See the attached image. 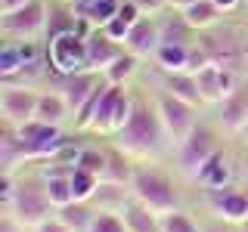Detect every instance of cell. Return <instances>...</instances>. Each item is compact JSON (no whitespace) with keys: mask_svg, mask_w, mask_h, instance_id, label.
I'll list each match as a JSON object with an SVG mask.
<instances>
[{"mask_svg":"<svg viewBox=\"0 0 248 232\" xmlns=\"http://www.w3.org/2000/svg\"><path fill=\"white\" fill-rule=\"evenodd\" d=\"M158 220H161V232H205V223H199L186 207L158 214Z\"/></svg>","mask_w":248,"mask_h":232,"instance_id":"obj_27","label":"cell"},{"mask_svg":"<svg viewBox=\"0 0 248 232\" xmlns=\"http://www.w3.org/2000/svg\"><path fill=\"white\" fill-rule=\"evenodd\" d=\"M118 214L127 223V232H161V220L152 207H146L140 198L127 195V201L118 207Z\"/></svg>","mask_w":248,"mask_h":232,"instance_id":"obj_18","label":"cell"},{"mask_svg":"<svg viewBox=\"0 0 248 232\" xmlns=\"http://www.w3.org/2000/svg\"><path fill=\"white\" fill-rule=\"evenodd\" d=\"M99 81H103V74H99V72H78V74H65V77L56 74V84H53V87L68 99L72 112H78V105L90 96L93 87H96Z\"/></svg>","mask_w":248,"mask_h":232,"instance_id":"obj_17","label":"cell"},{"mask_svg":"<svg viewBox=\"0 0 248 232\" xmlns=\"http://www.w3.org/2000/svg\"><path fill=\"white\" fill-rule=\"evenodd\" d=\"M143 15H161L168 13V0H134Z\"/></svg>","mask_w":248,"mask_h":232,"instance_id":"obj_32","label":"cell"},{"mask_svg":"<svg viewBox=\"0 0 248 232\" xmlns=\"http://www.w3.org/2000/svg\"><path fill=\"white\" fill-rule=\"evenodd\" d=\"M130 28H134V22H127V19H124L121 13L115 15V19H108L106 25H103V31H106L108 37H112V41H118V44H124V41H127Z\"/></svg>","mask_w":248,"mask_h":232,"instance_id":"obj_31","label":"cell"},{"mask_svg":"<svg viewBox=\"0 0 248 232\" xmlns=\"http://www.w3.org/2000/svg\"><path fill=\"white\" fill-rule=\"evenodd\" d=\"M192 183H196L202 192H214V189H223V186L236 183V167H232V158L227 155V149L217 152L214 158L199 170V176Z\"/></svg>","mask_w":248,"mask_h":232,"instance_id":"obj_14","label":"cell"},{"mask_svg":"<svg viewBox=\"0 0 248 232\" xmlns=\"http://www.w3.org/2000/svg\"><path fill=\"white\" fill-rule=\"evenodd\" d=\"M236 229H239V232H248V220L242 223V226H236Z\"/></svg>","mask_w":248,"mask_h":232,"instance_id":"obj_39","label":"cell"},{"mask_svg":"<svg viewBox=\"0 0 248 232\" xmlns=\"http://www.w3.org/2000/svg\"><path fill=\"white\" fill-rule=\"evenodd\" d=\"M34 118L44 121V124H53V127H72L75 112H72V105H68V99L62 96L56 87H50V90H44L41 96H37Z\"/></svg>","mask_w":248,"mask_h":232,"instance_id":"obj_16","label":"cell"},{"mask_svg":"<svg viewBox=\"0 0 248 232\" xmlns=\"http://www.w3.org/2000/svg\"><path fill=\"white\" fill-rule=\"evenodd\" d=\"M165 90L170 96L183 99V102L202 108L205 105V99H202V90H199V81L192 72H177V74H165Z\"/></svg>","mask_w":248,"mask_h":232,"instance_id":"obj_24","label":"cell"},{"mask_svg":"<svg viewBox=\"0 0 248 232\" xmlns=\"http://www.w3.org/2000/svg\"><path fill=\"white\" fill-rule=\"evenodd\" d=\"M196 81H199V90H202V99L205 105H217L227 99V90H223V68L220 65H205L202 72H196Z\"/></svg>","mask_w":248,"mask_h":232,"instance_id":"obj_25","label":"cell"},{"mask_svg":"<svg viewBox=\"0 0 248 232\" xmlns=\"http://www.w3.org/2000/svg\"><path fill=\"white\" fill-rule=\"evenodd\" d=\"M217 115H214V127L223 136H239L242 127L248 124V84H242L236 93H230L223 102H217Z\"/></svg>","mask_w":248,"mask_h":232,"instance_id":"obj_11","label":"cell"},{"mask_svg":"<svg viewBox=\"0 0 248 232\" xmlns=\"http://www.w3.org/2000/svg\"><path fill=\"white\" fill-rule=\"evenodd\" d=\"M214 3H217V10H220V13H232L242 0H214Z\"/></svg>","mask_w":248,"mask_h":232,"instance_id":"obj_35","label":"cell"},{"mask_svg":"<svg viewBox=\"0 0 248 232\" xmlns=\"http://www.w3.org/2000/svg\"><path fill=\"white\" fill-rule=\"evenodd\" d=\"M137 72H140V56H134L130 50H124L121 56L103 72V77H106L108 84H130L137 77Z\"/></svg>","mask_w":248,"mask_h":232,"instance_id":"obj_26","label":"cell"},{"mask_svg":"<svg viewBox=\"0 0 248 232\" xmlns=\"http://www.w3.org/2000/svg\"><path fill=\"white\" fill-rule=\"evenodd\" d=\"M220 149H223L220 130L211 127V124H202L199 121V127L192 130L180 145H174V164H177V170H180L186 180L192 183L199 176V170L205 167Z\"/></svg>","mask_w":248,"mask_h":232,"instance_id":"obj_4","label":"cell"},{"mask_svg":"<svg viewBox=\"0 0 248 232\" xmlns=\"http://www.w3.org/2000/svg\"><path fill=\"white\" fill-rule=\"evenodd\" d=\"M112 143L118 145L121 152H127L137 164H149V161H158L161 155H165L170 139L165 133V127H161L155 99H146L143 93H137L134 112H130L127 124L112 136Z\"/></svg>","mask_w":248,"mask_h":232,"instance_id":"obj_1","label":"cell"},{"mask_svg":"<svg viewBox=\"0 0 248 232\" xmlns=\"http://www.w3.org/2000/svg\"><path fill=\"white\" fill-rule=\"evenodd\" d=\"M183 19L189 22V28H192V31L205 34V31H211V28L220 25L223 13L217 10L214 0H196V3H189V6L183 10Z\"/></svg>","mask_w":248,"mask_h":232,"instance_id":"obj_22","label":"cell"},{"mask_svg":"<svg viewBox=\"0 0 248 232\" xmlns=\"http://www.w3.org/2000/svg\"><path fill=\"white\" fill-rule=\"evenodd\" d=\"M3 211H10L25 229L41 226L44 220H50V217L56 214V207H53L50 195H46L44 180H41V174H37V170H34V174H28V176L19 174V189H16V198H13L10 207H3Z\"/></svg>","mask_w":248,"mask_h":232,"instance_id":"obj_3","label":"cell"},{"mask_svg":"<svg viewBox=\"0 0 248 232\" xmlns=\"http://www.w3.org/2000/svg\"><path fill=\"white\" fill-rule=\"evenodd\" d=\"M158 25H161V44H192L199 31L189 28V22L183 19V13L168 10L158 15Z\"/></svg>","mask_w":248,"mask_h":232,"instance_id":"obj_23","label":"cell"},{"mask_svg":"<svg viewBox=\"0 0 248 232\" xmlns=\"http://www.w3.org/2000/svg\"><path fill=\"white\" fill-rule=\"evenodd\" d=\"M239 189L248 195V167H245V174H242V180H239Z\"/></svg>","mask_w":248,"mask_h":232,"instance_id":"obj_37","label":"cell"},{"mask_svg":"<svg viewBox=\"0 0 248 232\" xmlns=\"http://www.w3.org/2000/svg\"><path fill=\"white\" fill-rule=\"evenodd\" d=\"M236 139H239V143H242V145H245V149H248V124H245V127H242V133H239Z\"/></svg>","mask_w":248,"mask_h":232,"instance_id":"obj_38","label":"cell"},{"mask_svg":"<svg viewBox=\"0 0 248 232\" xmlns=\"http://www.w3.org/2000/svg\"><path fill=\"white\" fill-rule=\"evenodd\" d=\"M124 53V44L112 41L103 28H93L87 34V62H90V72H99L103 74L115 59Z\"/></svg>","mask_w":248,"mask_h":232,"instance_id":"obj_15","label":"cell"},{"mask_svg":"<svg viewBox=\"0 0 248 232\" xmlns=\"http://www.w3.org/2000/svg\"><path fill=\"white\" fill-rule=\"evenodd\" d=\"M25 3H31V0H0V13H13V10H22Z\"/></svg>","mask_w":248,"mask_h":232,"instance_id":"obj_34","label":"cell"},{"mask_svg":"<svg viewBox=\"0 0 248 232\" xmlns=\"http://www.w3.org/2000/svg\"><path fill=\"white\" fill-rule=\"evenodd\" d=\"M37 93L28 84H3L0 90V121L10 127H22V124L34 121L37 112Z\"/></svg>","mask_w":248,"mask_h":232,"instance_id":"obj_9","label":"cell"},{"mask_svg":"<svg viewBox=\"0 0 248 232\" xmlns=\"http://www.w3.org/2000/svg\"><path fill=\"white\" fill-rule=\"evenodd\" d=\"M130 195L140 198L146 207H152L155 214H168V211L183 207L180 183L174 180V174H170V170L158 167V161L137 164L134 176H130Z\"/></svg>","mask_w":248,"mask_h":232,"instance_id":"obj_2","label":"cell"},{"mask_svg":"<svg viewBox=\"0 0 248 232\" xmlns=\"http://www.w3.org/2000/svg\"><path fill=\"white\" fill-rule=\"evenodd\" d=\"M99 186H103V176H96V174H90V170L75 164V170H72V195H75V201H93Z\"/></svg>","mask_w":248,"mask_h":232,"instance_id":"obj_28","label":"cell"},{"mask_svg":"<svg viewBox=\"0 0 248 232\" xmlns=\"http://www.w3.org/2000/svg\"><path fill=\"white\" fill-rule=\"evenodd\" d=\"M189 3H196V0H168V10H177V13H183Z\"/></svg>","mask_w":248,"mask_h":232,"instance_id":"obj_36","label":"cell"},{"mask_svg":"<svg viewBox=\"0 0 248 232\" xmlns=\"http://www.w3.org/2000/svg\"><path fill=\"white\" fill-rule=\"evenodd\" d=\"M152 99H155V108H158L161 127H165V133L170 139V149H174V145H180L183 139L199 127V108L183 102V99H177V96H170L165 87L155 93Z\"/></svg>","mask_w":248,"mask_h":232,"instance_id":"obj_6","label":"cell"},{"mask_svg":"<svg viewBox=\"0 0 248 232\" xmlns=\"http://www.w3.org/2000/svg\"><path fill=\"white\" fill-rule=\"evenodd\" d=\"M28 232H68L62 223L56 220V217H50V220H44L41 226H34V229H28Z\"/></svg>","mask_w":248,"mask_h":232,"instance_id":"obj_33","label":"cell"},{"mask_svg":"<svg viewBox=\"0 0 248 232\" xmlns=\"http://www.w3.org/2000/svg\"><path fill=\"white\" fill-rule=\"evenodd\" d=\"M46 13H50L46 0H31L22 10L0 13V31L6 41H37L46 31Z\"/></svg>","mask_w":248,"mask_h":232,"instance_id":"obj_7","label":"cell"},{"mask_svg":"<svg viewBox=\"0 0 248 232\" xmlns=\"http://www.w3.org/2000/svg\"><path fill=\"white\" fill-rule=\"evenodd\" d=\"M16 130H19L22 143H25V149H28L31 164H34V161L56 158V155L72 143L68 133H65V127H53V124H44L37 118L28 121V124H22V127H16Z\"/></svg>","mask_w":248,"mask_h":232,"instance_id":"obj_8","label":"cell"},{"mask_svg":"<svg viewBox=\"0 0 248 232\" xmlns=\"http://www.w3.org/2000/svg\"><path fill=\"white\" fill-rule=\"evenodd\" d=\"M68 3H72V0H68Z\"/></svg>","mask_w":248,"mask_h":232,"instance_id":"obj_40","label":"cell"},{"mask_svg":"<svg viewBox=\"0 0 248 232\" xmlns=\"http://www.w3.org/2000/svg\"><path fill=\"white\" fill-rule=\"evenodd\" d=\"M205 207L214 220H223V223H230V226H242L248 220V195L239 189V183L214 189V192H205Z\"/></svg>","mask_w":248,"mask_h":232,"instance_id":"obj_10","label":"cell"},{"mask_svg":"<svg viewBox=\"0 0 248 232\" xmlns=\"http://www.w3.org/2000/svg\"><path fill=\"white\" fill-rule=\"evenodd\" d=\"M31 62H41V46L37 41H6L0 50V77L13 81L19 77Z\"/></svg>","mask_w":248,"mask_h":232,"instance_id":"obj_12","label":"cell"},{"mask_svg":"<svg viewBox=\"0 0 248 232\" xmlns=\"http://www.w3.org/2000/svg\"><path fill=\"white\" fill-rule=\"evenodd\" d=\"M106 161H108L106 145H81V155H78V167H84V170H90V174L103 176V174H106Z\"/></svg>","mask_w":248,"mask_h":232,"instance_id":"obj_29","label":"cell"},{"mask_svg":"<svg viewBox=\"0 0 248 232\" xmlns=\"http://www.w3.org/2000/svg\"><path fill=\"white\" fill-rule=\"evenodd\" d=\"M124 0H72L75 15L90 28H103L108 19H115Z\"/></svg>","mask_w":248,"mask_h":232,"instance_id":"obj_19","label":"cell"},{"mask_svg":"<svg viewBox=\"0 0 248 232\" xmlns=\"http://www.w3.org/2000/svg\"><path fill=\"white\" fill-rule=\"evenodd\" d=\"M161 46V25L158 15H143L140 22H134L127 41H124V50H130L140 59H152L155 50Z\"/></svg>","mask_w":248,"mask_h":232,"instance_id":"obj_13","label":"cell"},{"mask_svg":"<svg viewBox=\"0 0 248 232\" xmlns=\"http://www.w3.org/2000/svg\"><path fill=\"white\" fill-rule=\"evenodd\" d=\"M189 59H192V44H161L155 50V68L161 74H177V72H189Z\"/></svg>","mask_w":248,"mask_h":232,"instance_id":"obj_20","label":"cell"},{"mask_svg":"<svg viewBox=\"0 0 248 232\" xmlns=\"http://www.w3.org/2000/svg\"><path fill=\"white\" fill-rule=\"evenodd\" d=\"M53 217H56L68 232H87L93 217H96V207H93V201H68V204L56 207Z\"/></svg>","mask_w":248,"mask_h":232,"instance_id":"obj_21","label":"cell"},{"mask_svg":"<svg viewBox=\"0 0 248 232\" xmlns=\"http://www.w3.org/2000/svg\"><path fill=\"white\" fill-rule=\"evenodd\" d=\"M44 59L50 65V74H78V72H90L87 62V34L81 31H68V34H59L53 41L44 44Z\"/></svg>","mask_w":248,"mask_h":232,"instance_id":"obj_5","label":"cell"},{"mask_svg":"<svg viewBox=\"0 0 248 232\" xmlns=\"http://www.w3.org/2000/svg\"><path fill=\"white\" fill-rule=\"evenodd\" d=\"M87 232H127V223L118 211H99L96 207V217H93Z\"/></svg>","mask_w":248,"mask_h":232,"instance_id":"obj_30","label":"cell"}]
</instances>
